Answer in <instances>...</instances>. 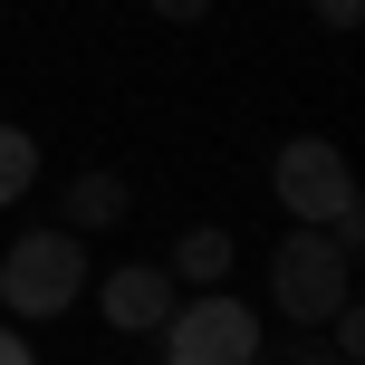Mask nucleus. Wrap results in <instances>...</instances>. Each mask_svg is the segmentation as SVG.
I'll return each instance as SVG.
<instances>
[{
    "mask_svg": "<svg viewBox=\"0 0 365 365\" xmlns=\"http://www.w3.org/2000/svg\"><path fill=\"white\" fill-rule=\"evenodd\" d=\"M308 10H317V29H356V19H365V0H308Z\"/></svg>",
    "mask_w": 365,
    "mask_h": 365,
    "instance_id": "9d476101",
    "label": "nucleus"
},
{
    "mask_svg": "<svg viewBox=\"0 0 365 365\" xmlns=\"http://www.w3.org/2000/svg\"><path fill=\"white\" fill-rule=\"evenodd\" d=\"M269 192H279V212H289V231H336V240L365 231L356 221V164L327 135H289L279 164H269Z\"/></svg>",
    "mask_w": 365,
    "mask_h": 365,
    "instance_id": "f03ea898",
    "label": "nucleus"
},
{
    "mask_svg": "<svg viewBox=\"0 0 365 365\" xmlns=\"http://www.w3.org/2000/svg\"><path fill=\"white\" fill-rule=\"evenodd\" d=\"M0 365H38V346H29L19 327H0Z\"/></svg>",
    "mask_w": 365,
    "mask_h": 365,
    "instance_id": "f8f14e48",
    "label": "nucleus"
},
{
    "mask_svg": "<svg viewBox=\"0 0 365 365\" xmlns=\"http://www.w3.org/2000/svg\"><path fill=\"white\" fill-rule=\"evenodd\" d=\"M29 182H38V135L29 125H0V212H10Z\"/></svg>",
    "mask_w": 365,
    "mask_h": 365,
    "instance_id": "6e6552de",
    "label": "nucleus"
},
{
    "mask_svg": "<svg viewBox=\"0 0 365 365\" xmlns=\"http://www.w3.org/2000/svg\"><path fill=\"white\" fill-rule=\"evenodd\" d=\"M346 298H356V240H336V231H289V240L269 250V308L289 317V327H327Z\"/></svg>",
    "mask_w": 365,
    "mask_h": 365,
    "instance_id": "7ed1b4c3",
    "label": "nucleus"
},
{
    "mask_svg": "<svg viewBox=\"0 0 365 365\" xmlns=\"http://www.w3.org/2000/svg\"><path fill=\"white\" fill-rule=\"evenodd\" d=\"M87 289H96V308H106V327H125V336H154L173 317V279L154 269V259H125V269L87 279Z\"/></svg>",
    "mask_w": 365,
    "mask_h": 365,
    "instance_id": "39448f33",
    "label": "nucleus"
},
{
    "mask_svg": "<svg viewBox=\"0 0 365 365\" xmlns=\"http://www.w3.org/2000/svg\"><path fill=\"white\" fill-rule=\"evenodd\" d=\"M154 336H164V365H259V346H269L259 308H250V298H231V289L173 298V317H164Z\"/></svg>",
    "mask_w": 365,
    "mask_h": 365,
    "instance_id": "20e7f679",
    "label": "nucleus"
},
{
    "mask_svg": "<svg viewBox=\"0 0 365 365\" xmlns=\"http://www.w3.org/2000/svg\"><path fill=\"white\" fill-rule=\"evenodd\" d=\"M231 259H240V240L221 231V221H192V231L173 240L164 279H173V289H231Z\"/></svg>",
    "mask_w": 365,
    "mask_h": 365,
    "instance_id": "0eeeda50",
    "label": "nucleus"
},
{
    "mask_svg": "<svg viewBox=\"0 0 365 365\" xmlns=\"http://www.w3.org/2000/svg\"><path fill=\"white\" fill-rule=\"evenodd\" d=\"M154 19H182V29H192V19H212V0H145Z\"/></svg>",
    "mask_w": 365,
    "mask_h": 365,
    "instance_id": "9b49d317",
    "label": "nucleus"
},
{
    "mask_svg": "<svg viewBox=\"0 0 365 365\" xmlns=\"http://www.w3.org/2000/svg\"><path fill=\"white\" fill-rule=\"evenodd\" d=\"M259 365H346L317 327H289V346H259Z\"/></svg>",
    "mask_w": 365,
    "mask_h": 365,
    "instance_id": "1a4fd4ad",
    "label": "nucleus"
},
{
    "mask_svg": "<svg viewBox=\"0 0 365 365\" xmlns=\"http://www.w3.org/2000/svg\"><path fill=\"white\" fill-rule=\"evenodd\" d=\"M87 240L58 231V221H38V231H19L10 250H0V308L19 317V327H38V317H68L77 289H87Z\"/></svg>",
    "mask_w": 365,
    "mask_h": 365,
    "instance_id": "f257e3e1",
    "label": "nucleus"
},
{
    "mask_svg": "<svg viewBox=\"0 0 365 365\" xmlns=\"http://www.w3.org/2000/svg\"><path fill=\"white\" fill-rule=\"evenodd\" d=\"M58 212H68L58 231H77V240H87V231H115V221L135 212V192H125V173L87 164V173H68V192H58Z\"/></svg>",
    "mask_w": 365,
    "mask_h": 365,
    "instance_id": "423d86ee",
    "label": "nucleus"
}]
</instances>
